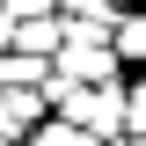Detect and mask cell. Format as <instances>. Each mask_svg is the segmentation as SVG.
Listing matches in <instances>:
<instances>
[{
  "mask_svg": "<svg viewBox=\"0 0 146 146\" xmlns=\"http://www.w3.org/2000/svg\"><path fill=\"white\" fill-rule=\"evenodd\" d=\"M0 51H15V15L0 7Z\"/></svg>",
  "mask_w": 146,
  "mask_h": 146,
  "instance_id": "cell-9",
  "label": "cell"
},
{
  "mask_svg": "<svg viewBox=\"0 0 146 146\" xmlns=\"http://www.w3.org/2000/svg\"><path fill=\"white\" fill-rule=\"evenodd\" d=\"M15 44L36 58H58V44H66V7H44V15H22L15 22Z\"/></svg>",
  "mask_w": 146,
  "mask_h": 146,
  "instance_id": "cell-3",
  "label": "cell"
},
{
  "mask_svg": "<svg viewBox=\"0 0 146 146\" xmlns=\"http://www.w3.org/2000/svg\"><path fill=\"white\" fill-rule=\"evenodd\" d=\"M44 117H51L44 88H0V139H36Z\"/></svg>",
  "mask_w": 146,
  "mask_h": 146,
  "instance_id": "cell-2",
  "label": "cell"
},
{
  "mask_svg": "<svg viewBox=\"0 0 146 146\" xmlns=\"http://www.w3.org/2000/svg\"><path fill=\"white\" fill-rule=\"evenodd\" d=\"M44 73H51V58H36V51H0V88H44Z\"/></svg>",
  "mask_w": 146,
  "mask_h": 146,
  "instance_id": "cell-4",
  "label": "cell"
},
{
  "mask_svg": "<svg viewBox=\"0 0 146 146\" xmlns=\"http://www.w3.org/2000/svg\"><path fill=\"white\" fill-rule=\"evenodd\" d=\"M58 7H73V0H58Z\"/></svg>",
  "mask_w": 146,
  "mask_h": 146,
  "instance_id": "cell-10",
  "label": "cell"
},
{
  "mask_svg": "<svg viewBox=\"0 0 146 146\" xmlns=\"http://www.w3.org/2000/svg\"><path fill=\"white\" fill-rule=\"evenodd\" d=\"M58 117H73V124H88L95 139H117V131L131 124V80H80V88L58 102Z\"/></svg>",
  "mask_w": 146,
  "mask_h": 146,
  "instance_id": "cell-1",
  "label": "cell"
},
{
  "mask_svg": "<svg viewBox=\"0 0 146 146\" xmlns=\"http://www.w3.org/2000/svg\"><path fill=\"white\" fill-rule=\"evenodd\" d=\"M124 131L146 139V73H131V124H124Z\"/></svg>",
  "mask_w": 146,
  "mask_h": 146,
  "instance_id": "cell-7",
  "label": "cell"
},
{
  "mask_svg": "<svg viewBox=\"0 0 146 146\" xmlns=\"http://www.w3.org/2000/svg\"><path fill=\"white\" fill-rule=\"evenodd\" d=\"M29 146H102V139H95L88 124H73V117H58V110H51V117L36 124V139H29Z\"/></svg>",
  "mask_w": 146,
  "mask_h": 146,
  "instance_id": "cell-6",
  "label": "cell"
},
{
  "mask_svg": "<svg viewBox=\"0 0 146 146\" xmlns=\"http://www.w3.org/2000/svg\"><path fill=\"white\" fill-rule=\"evenodd\" d=\"M0 7H7V15L22 22V15H44V7H58V0H0Z\"/></svg>",
  "mask_w": 146,
  "mask_h": 146,
  "instance_id": "cell-8",
  "label": "cell"
},
{
  "mask_svg": "<svg viewBox=\"0 0 146 146\" xmlns=\"http://www.w3.org/2000/svg\"><path fill=\"white\" fill-rule=\"evenodd\" d=\"M117 58L124 66H146V0L117 15Z\"/></svg>",
  "mask_w": 146,
  "mask_h": 146,
  "instance_id": "cell-5",
  "label": "cell"
}]
</instances>
